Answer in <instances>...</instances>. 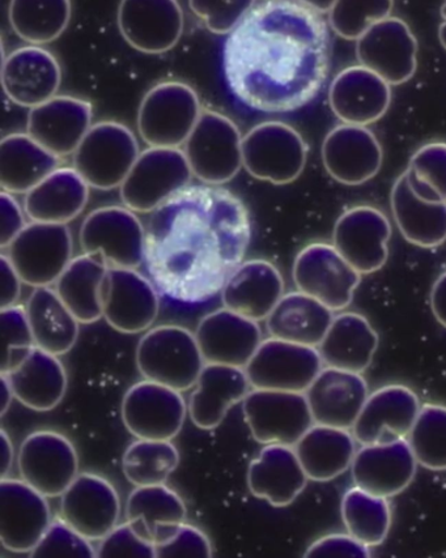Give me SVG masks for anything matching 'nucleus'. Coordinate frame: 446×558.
Listing matches in <instances>:
<instances>
[{"label": "nucleus", "instance_id": "1", "mask_svg": "<svg viewBox=\"0 0 446 558\" xmlns=\"http://www.w3.org/2000/svg\"><path fill=\"white\" fill-rule=\"evenodd\" d=\"M251 240V215L238 195L190 185L149 214L144 266L168 299L202 304L221 292Z\"/></svg>", "mask_w": 446, "mask_h": 558}, {"label": "nucleus", "instance_id": "47", "mask_svg": "<svg viewBox=\"0 0 446 558\" xmlns=\"http://www.w3.org/2000/svg\"><path fill=\"white\" fill-rule=\"evenodd\" d=\"M406 173L412 192L419 198L446 203V143L424 144L412 155Z\"/></svg>", "mask_w": 446, "mask_h": 558}, {"label": "nucleus", "instance_id": "2", "mask_svg": "<svg viewBox=\"0 0 446 558\" xmlns=\"http://www.w3.org/2000/svg\"><path fill=\"white\" fill-rule=\"evenodd\" d=\"M330 37L323 13L299 0H266L229 33L228 88L248 108L287 113L311 102L326 81Z\"/></svg>", "mask_w": 446, "mask_h": 558}, {"label": "nucleus", "instance_id": "13", "mask_svg": "<svg viewBox=\"0 0 446 558\" xmlns=\"http://www.w3.org/2000/svg\"><path fill=\"white\" fill-rule=\"evenodd\" d=\"M318 348L268 338L245 366L253 389L306 392L323 371Z\"/></svg>", "mask_w": 446, "mask_h": 558}, {"label": "nucleus", "instance_id": "50", "mask_svg": "<svg viewBox=\"0 0 446 558\" xmlns=\"http://www.w3.org/2000/svg\"><path fill=\"white\" fill-rule=\"evenodd\" d=\"M29 556L33 558H95L97 557V549L92 546V542L87 537L79 534L74 527H71L68 522L58 517L52 520L43 539L39 541Z\"/></svg>", "mask_w": 446, "mask_h": 558}, {"label": "nucleus", "instance_id": "28", "mask_svg": "<svg viewBox=\"0 0 446 558\" xmlns=\"http://www.w3.org/2000/svg\"><path fill=\"white\" fill-rule=\"evenodd\" d=\"M305 396L314 424L351 430L370 389L363 374L325 366Z\"/></svg>", "mask_w": 446, "mask_h": 558}, {"label": "nucleus", "instance_id": "40", "mask_svg": "<svg viewBox=\"0 0 446 558\" xmlns=\"http://www.w3.org/2000/svg\"><path fill=\"white\" fill-rule=\"evenodd\" d=\"M25 308L37 347L56 356H63L75 347L82 324L55 288L33 289Z\"/></svg>", "mask_w": 446, "mask_h": 558}, {"label": "nucleus", "instance_id": "21", "mask_svg": "<svg viewBox=\"0 0 446 558\" xmlns=\"http://www.w3.org/2000/svg\"><path fill=\"white\" fill-rule=\"evenodd\" d=\"M360 64L390 85L408 83L418 68V41L408 23L388 17L372 25L357 41Z\"/></svg>", "mask_w": 446, "mask_h": 558}, {"label": "nucleus", "instance_id": "7", "mask_svg": "<svg viewBox=\"0 0 446 558\" xmlns=\"http://www.w3.org/2000/svg\"><path fill=\"white\" fill-rule=\"evenodd\" d=\"M306 160L304 137L290 124L262 122L242 137V166L255 180L288 185L304 172Z\"/></svg>", "mask_w": 446, "mask_h": 558}, {"label": "nucleus", "instance_id": "23", "mask_svg": "<svg viewBox=\"0 0 446 558\" xmlns=\"http://www.w3.org/2000/svg\"><path fill=\"white\" fill-rule=\"evenodd\" d=\"M323 161L333 180L346 186H359L379 173L384 153L370 129L343 123L326 135Z\"/></svg>", "mask_w": 446, "mask_h": 558}, {"label": "nucleus", "instance_id": "8", "mask_svg": "<svg viewBox=\"0 0 446 558\" xmlns=\"http://www.w3.org/2000/svg\"><path fill=\"white\" fill-rule=\"evenodd\" d=\"M193 177L183 149L149 147L137 157L120 187L123 206L136 214H153L192 185Z\"/></svg>", "mask_w": 446, "mask_h": 558}, {"label": "nucleus", "instance_id": "6", "mask_svg": "<svg viewBox=\"0 0 446 558\" xmlns=\"http://www.w3.org/2000/svg\"><path fill=\"white\" fill-rule=\"evenodd\" d=\"M241 131L231 118L203 110L193 133L183 144L190 169L203 185L222 186L231 182L242 166Z\"/></svg>", "mask_w": 446, "mask_h": 558}, {"label": "nucleus", "instance_id": "5", "mask_svg": "<svg viewBox=\"0 0 446 558\" xmlns=\"http://www.w3.org/2000/svg\"><path fill=\"white\" fill-rule=\"evenodd\" d=\"M141 155L140 143L126 124L103 121L92 124L72 155V168L92 189H120Z\"/></svg>", "mask_w": 446, "mask_h": 558}, {"label": "nucleus", "instance_id": "18", "mask_svg": "<svg viewBox=\"0 0 446 558\" xmlns=\"http://www.w3.org/2000/svg\"><path fill=\"white\" fill-rule=\"evenodd\" d=\"M117 23L131 48L164 54L179 44L185 17L179 0H121Z\"/></svg>", "mask_w": 446, "mask_h": 558}, {"label": "nucleus", "instance_id": "19", "mask_svg": "<svg viewBox=\"0 0 446 558\" xmlns=\"http://www.w3.org/2000/svg\"><path fill=\"white\" fill-rule=\"evenodd\" d=\"M58 517L88 541L100 542L120 524V496L107 478L83 472L61 496Z\"/></svg>", "mask_w": 446, "mask_h": 558}, {"label": "nucleus", "instance_id": "43", "mask_svg": "<svg viewBox=\"0 0 446 558\" xmlns=\"http://www.w3.org/2000/svg\"><path fill=\"white\" fill-rule=\"evenodd\" d=\"M71 0H11L10 25L29 45H46L61 37L71 22Z\"/></svg>", "mask_w": 446, "mask_h": 558}, {"label": "nucleus", "instance_id": "4", "mask_svg": "<svg viewBox=\"0 0 446 558\" xmlns=\"http://www.w3.org/2000/svg\"><path fill=\"white\" fill-rule=\"evenodd\" d=\"M202 111L200 96L189 84H156L144 95L137 110V133L149 147L181 148Z\"/></svg>", "mask_w": 446, "mask_h": 558}, {"label": "nucleus", "instance_id": "26", "mask_svg": "<svg viewBox=\"0 0 446 558\" xmlns=\"http://www.w3.org/2000/svg\"><path fill=\"white\" fill-rule=\"evenodd\" d=\"M94 120L91 102L72 96H56L32 108L26 133L59 159L75 154Z\"/></svg>", "mask_w": 446, "mask_h": 558}, {"label": "nucleus", "instance_id": "34", "mask_svg": "<svg viewBox=\"0 0 446 558\" xmlns=\"http://www.w3.org/2000/svg\"><path fill=\"white\" fill-rule=\"evenodd\" d=\"M89 189L74 168H58L25 194V214L31 221L69 225L87 207Z\"/></svg>", "mask_w": 446, "mask_h": 558}, {"label": "nucleus", "instance_id": "25", "mask_svg": "<svg viewBox=\"0 0 446 558\" xmlns=\"http://www.w3.org/2000/svg\"><path fill=\"white\" fill-rule=\"evenodd\" d=\"M418 462L408 438L362 445L351 465L357 487L386 498L401 495L417 475Z\"/></svg>", "mask_w": 446, "mask_h": 558}, {"label": "nucleus", "instance_id": "17", "mask_svg": "<svg viewBox=\"0 0 446 558\" xmlns=\"http://www.w3.org/2000/svg\"><path fill=\"white\" fill-rule=\"evenodd\" d=\"M48 497L20 478L0 481V541L12 554H31L49 529Z\"/></svg>", "mask_w": 446, "mask_h": 558}, {"label": "nucleus", "instance_id": "54", "mask_svg": "<svg viewBox=\"0 0 446 558\" xmlns=\"http://www.w3.org/2000/svg\"><path fill=\"white\" fill-rule=\"evenodd\" d=\"M371 549L360 543L355 537L347 534H332L320 537L306 549L304 557L329 558V557H371Z\"/></svg>", "mask_w": 446, "mask_h": 558}, {"label": "nucleus", "instance_id": "44", "mask_svg": "<svg viewBox=\"0 0 446 558\" xmlns=\"http://www.w3.org/2000/svg\"><path fill=\"white\" fill-rule=\"evenodd\" d=\"M340 515L347 533L366 547L382 546L388 539L393 513L389 498L352 487L345 492Z\"/></svg>", "mask_w": 446, "mask_h": 558}, {"label": "nucleus", "instance_id": "30", "mask_svg": "<svg viewBox=\"0 0 446 558\" xmlns=\"http://www.w3.org/2000/svg\"><path fill=\"white\" fill-rule=\"evenodd\" d=\"M248 488L274 508L290 507L303 494L310 477L293 446L265 445L248 468Z\"/></svg>", "mask_w": 446, "mask_h": 558}, {"label": "nucleus", "instance_id": "20", "mask_svg": "<svg viewBox=\"0 0 446 558\" xmlns=\"http://www.w3.org/2000/svg\"><path fill=\"white\" fill-rule=\"evenodd\" d=\"M390 239L388 216L372 206H357L339 216L333 245L357 271L370 275L388 262Z\"/></svg>", "mask_w": 446, "mask_h": 558}, {"label": "nucleus", "instance_id": "45", "mask_svg": "<svg viewBox=\"0 0 446 558\" xmlns=\"http://www.w3.org/2000/svg\"><path fill=\"white\" fill-rule=\"evenodd\" d=\"M179 464L180 452L172 441L136 438L122 457L123 475L134 487L166 484Z\"/></svg>", "mask_w": 446, "mask_h": 558}, {"label": "nucleus", "instance_id": "60", "mask_svg": "<svg viewBox=\"0 0 446 558\" xmlns=\"http://www.w3.org/2000/svg\"><path fill=\"white\" fill-rule=\"evenodd\" d=\"M300 3L310 7V9L317 11L320 13H326L332 10L336 0H299Z\"/></svg>", "mask_w": 446, "mask_h": 558}, {"label": "nucleus", "instance_id": "46", "mask_svg": "<svg viewBox=\"0 0 446 558\" xmlns=\"http://www.w3.org/2000/svg\"><path fill=\"white\" fill-rule=\"evenodd\" d=\"M408 441L418 464L429 471H446V405L423 404Z\"/></svg>", "mask_w": 446, "mask_h": 558}, {"label": "nucleus", "instance_id": "39", "mask_svg": "<svg viewBox=\"0 0 446 558\" xmlns=\"http://www.w3.org/2000/svg\"><path fill=\"white\" fill-rule=\"evenodd\" d=\"M390 202L396 225L406 241L424 248L444 244L446 203H430L419 198L409 185L406 170L393 185Z\"/></svg>", "mask_w": 446, "mask_h": 558}, {"label": "nucleus", "instance_id": "48", "mask_svg": "<svg viewBox=\"0 0 446 558\" xmlns=\"http://www.w3.org/2000/svg\"><path fill=\"white\" fill-rule=\"evenodd\" d=\"M393 0H336L329 11V24L338 36L358 41L366 31L390 17Z\"/></svg>", "mask_w": 446, "mask_h": 558}, {"label": "nucleus", "instance_id": "12", "mask_svg": "<svg viewBox=\"0 0 446 558\" xmlns=\"http://www.w3.org/2000/svg\"><path fill=\"white\" fill-rule=\"evenodd\" d=\"M242 412L253 438L262 445L294 446L314 425L305 392L252 389Z\"/></svg>", "mask_w": 446, "mask_h": 558}, {"label": "nucleus", "instance_id": "59", "mask_svg": "<svg viewBox=\"0 0 446 558\" xmlns=\"http://www.w3.org/2000/svg\"><path fill=\"white\" fill-rule=\"evenodd\" d=\"M0 378H2V402H0V415L4 416L7 410L10 409L12 398L15 397H13L11 385L4 374H0Z\"/></svg>", "mask_w": 446, "mask_h": 558}, {"label": "nucleus", "instance_id": "14", "mask_svg": "<svg viewBox=\"0 0 446 558\" xmlns=\"http://www.w3.org/2000/svg\"><path fill=\"white\" fill-rule=\"evenodd\" d=\"M121 413L135 438L172 441L180 435L189 409L182 392L144 379L124 393Z\"/></svg>", "mask_w": 446, "mask_h": 558}, {"label": "nucleus", "instance_id": "11", "mask_svg": "<svg viewBox=\"0 0 446 558\" xmlns=\"http://www.w3.org/2000/svg\"><path fill=\"white\" fill-rule=\"evenodd\" d=\"M292 278L298 291L312 295L333 312L349 307L362 282V274L326 242H313L297 255Z\"/></svg>", "mask_w": 446, "mask_h": 558}, {"label": "nucleus", "instance_id": "41", "mask_svg": "<svg viewBox=\"0 0 446 558\" xmlns=\"http://www.w3.org/2000/svg\"><path fill=\"white\" fill-rule=\"evenodd\" d=\"M108 270L100 257L83 253L72 258L55 284L59 298L82 325L104 317L103 286Z\"/></svg>", "mask_w": 446, "mask_h": 558}, {"label": "nucleus", "instance_id": "31", "mask_svg": "<svg viewBox=\"0 0 446 558\" xmlns=\"http://www.w3.org/2000/svg\"><path fill=\"white\" fill-rule=\"evenodd\" d=\"M252 389L242 367L206 364L189 399V417L196 428L214 430Z\"/></svg>", "mask_w": 446, "mask_h": 558}, {"label": "nucleus", "instance_id": "56", "mask_svg": "<svg viewBox=\"0 0 446 558\" xmlns=\"http://www.w3.org/2000/svg\"><path fill=\"white\" fill-rule=\"evenodd\" d=\"M0 277H2V292H0V308L10 307L17 304L20 294H22V278L19 277L15 267L5 253L0 255Z\"/></svg>", "mask_w": 446, "mask_h": 558}, {"label": "nucleus", "instance_id": "33", "mask_svg": "<svg viewBox=\"0 0 446 558\" xmlns=\"http://www.w3.org/2000/svg\"><path fill=\"white\" fill-rule=\"evenodd\" d=\"M0 374L9 379L13 397L33 411L57 409L68 391V372L61 360L37 345L10 372Z\"/></svg>", "mask_w": 446, "mask_h": 558}, {"label": "nucleus", "instance_id": "42", "mask_svg": "<svg viewBox=\"0 0 446 558\" xmlns=\"http://www.w3.org/2000/svg\"><path fill=\"white\" fill-rule=\"evenodd\" d=\"M186 514L181 496L166 484L135 487L126 502V521L154 544L161 529L186 522Z\"/></svg>", "mask_w": 446, "mask_h": 558}, {"label": "nucleus", "instance_id": "9", "mask_svg": "<svg viewBox=\"0 0 446 558\" xmlns=\"http://www.w3.org/2000/svg\"><path fill=\"white\" fill-rule=\"evenodd\" d=\"M79 242L108 267L137 268L144 265L146 226L126 206L100 207L84 219Z\"/></svg>", "mask_w": 446, "mask_h": 558}, {"label": "nucleus", "instance_id": "16", "mask_svg": "<svg viewBox=\"0 0 446 558\" xmlns=\"http://www.w3.org/2000/svg\"><path fill=\"white\" fill-rule=\"evenodd\" d=\"M159 291L136 268L109 267L103 286L104 319L126 335L149 330L159 317Z\"/></svg>", "mask_w": 446, "mask_h": 558}, {"label": "nucleus", "instance_id": "58", "mask_svg": "<svg viewBox=\"0 0 446 558\" xmlns=\"http://www.w3.org/2000/svg\"><path fill=\"white\" fill-rule=\"evenodd\" d=\"M0 448H2V478L9 476L13 464V445L5 430H0Z\"/></svg>", "mask_w": 446, "mask_h": 558}, {"label": "nucleus", "instance_id": "57", "mask_svg": "<svg viewBox=\"0 0 446 558\" xmlns=\"http://www.w3.org/2000/svg\"><path fill=\"white\" fill-rule=\"evenodd\" d=\"M431 308L438 324L446 328V271L437 278L432 287Z\"/></svg>", "mask_w": 446, "mask_h": 558}, {"label": "nucleus", "instance_id": "24", "mask_svg": "<svg viewBox=\"0 0 446 558\" xmlns=\"http://www.w3.org/2000/svg\"><path fill=\"white\" fill-rule=\"evenodd\" d=\"M194 333L206 364L229 365L242 369H245L264 341L257 320L227 307L205 315Z\"/></svg>", "mask_w": 446, "mask_h": 558}, {"label": "nucleus", "instance_id": "51", "mask_svg": "<svg viewBox=\"0 0 446 558\" xmlns=\"http://www.w3.org/2000/svg\"><path fill=\"white\" fill-rule=\"evenodd\" d=\"M0 322H2L4 341V356L0 373H7L15 367L36 344L25 306L16 304L0 308Z\"/></svg>", "mask_w": 446, "mask_h": 558}, {"label": "nucleus", "instance_id": "53", "mask_svg": "<svg viewBox=\"0 0 446 558\" xmlns=\"http://www.w3.org/2000/svg\"><path fill=\"white\" fill-rule=\"evenodd\" d=\"M97 557H142L156 558L155 544L137 533L130 522L118 524L114 530L100 541Z\"/></svg>", "mask_w": 446, "mask_h": 558}, {"label": "nucleus", "instance_id": "37", "mask_svg": "<svg viewBox=\"0 0 446 558\" xmlns=\"http://www.w3.org/2000/svg\"><path fill=\"white\" fill-rule=\"evenodd\" d=\"M311 482L327 483L351 469L357 439L349 429L314 424L293 446Z\"/></svg>", "mask_w": 446, "mask_h": 558}, {"label": "nucleus", "instance_id": "35", "mask_svg": "<svg viewBox=\"0 0 446 558\" xmlns=\"http://www.w3.org/2000/svg\"><path fill=\"white\" fill-rule=\"evenodd\" d=\"M379 337L364 315L345 312L334 317L317 347L325 366L363 374L378 350Z\"/></svg>", "mask_w": 446, "mask_h": 558}, {"label": "nucleus", "instance_id": "38", "mask_svg": "<svg viewBox=\"0 0 446 558\" xmlns=\"http://www.w3.org/2000/svg\"><path fill=\"white\" fill-rule=\"evenodd\" d=\"M59 157L26 133L0 142V187L10 194H26L59 168Z\"/></svg>", "mask_w": 446, "mask_h": 558}, {"label": "nucleus", "instance_id": "22", "mask_svg": "<svg viewBox=\"0 0 446 558\" xmlns=\"http://www.w3.org/2000/svg\"><path fill=\"white\" fill-rule=\"evenodd\" d=\"M417 392L405 385H386L370 393L352 426L359 445L386 444L408 438L421 411Z\"/></svg>", "mask_w": 446, "mask_h": 558}, {"label": "nucleus", "instance_id": "15", "mask_svg": "<svg viewBox=\"0 0 446 558\" xmlns=\"http://www.w3.org/2000/svg\"><path fill=\"white\" fill-rule=\"evenodd\" d=\"M19 475L48 498L61 497L79 475V457L74 444L61 433H31L17 454Z\"/></svg>", "mask_w": 446, "mask_h": 558}, {"label": "nucleus", "instance_id": "10", "mask_svg": "<svg viewBox=\"0 0 446 558\" xmlns=\"http://www.w3.org/2000/svg\"><path fill=\"white\" fill-rule=\"evenodd\" d=\"M4 252L24 284L51 287L74 258V241L68 225L31 221Z\"/></svg>", "mask_w": 446, "mask_h": 558}, {"label": "nucleus", "instance_id": "49", "mask_svg": "<svg viewBox=\"0 0 446 558\" xmlns=\"http://www.w3.org/2000/svg\"><path fill=\"white\" fill-rule=\"evenodd\" d=\"M156 558H209L212 541L198 527L186 522L161 529L155 537Z\"/></svg>", "mask_w": 446, "mask_h": 558}, {"label": "nucleus", "instance_id": "61", "mask_svg": "<svg viewBox=\"0 0 446 558\" xmlns=\"http://www.w3.org/2000/svg\"><path fill=\"white\" fill-rule=\"evenodd\" d=\"M442 16L443 23L441 25V29H438V38H441V43L444 46V49L446 50V0L442 7Z\"/></svg>", "mask_w": 446, "mask_h": 558}, {"label": "nucleus", "instance_id": "3", "mask_svg": "<svg viewBox=\"0 0 446 558\" xmlns=\"http://www.w3.org/2000/svg\"><path fill=\"white\" fill-rule=\"evenodd\" d=\"M135 360L144 379L180 392L193 389L206 365L195 333L179 325L149 328L137 343Z\"/></svg>", "mask_w": 446, "mask_h": 558}, {"label": "nucleus", "instance_id": "27", "mask_svg": "<svg viewBox=\"0 0 446 558\" xmlns=\"http://www.w3.org/2000/svg\"><path fill=\"white\" fill-rule=\"evenodd\" d=\"M2 84L10 101L22 108H36L57 96L62 84L61 64L43 46H24L4 58Z\"/></svg>", "mask_w": 446, "mask_h": 558}, {"label": "nucleus", "instance_id": "29", "mask_svg": "<svg viewBox=\"0 0 446 558\" xmlns=\"http://www.w3.org/2000/svg\"><path fill=\"white\" fill-rule=\"evenodd\" d=\"M329 102L333 113L343 123L369 126L389 110L391 85L362 64L351 65L334 77Z\"/></svg>", "mask_w": 446, "mask_h": 558}, {"label": "nucleus", "instance_id": "55", "mask_svg": "<svg viewBox=\"0 0 446 558\" xmlns=\"http://www.w3.org/2000/svg\"><path fill=\"white\" fill-rule=\"evenodd\" d=\"M0 247L2 251L9 247L16 235L23 231L26 226L24 206L20 205L13 194L2 192L0 194Z\"/></svg>", "mask_w": 446, "mask_h": 558}, {"label": "nucleus", "instance_id": "36", "mask_svg": "<svg viewBox=\"0 0 446 558\" xmlns=\"http://www.w3.org/2000/svg\"><path fill=\"white\" fill-rule=\"evenodd\" d=\"M332 308L303 292L286 293L266 318L272 338L318 347L336 315Z\"/></svg>", "mask_w": 446, "mask_h": 558}, {"label": "nucleus", "instance_id": "32", "mask_svg": "<svg viewBox=\"0 0 446 558\" xmlns=\"http://www.w3.org/2000/svg\"><path fill=\"white\" fill-rule=\"evenodd\" d=\"M285 279L278 267L265 259L244 260L221 289L225 307L253 320H266L284 298Z\"/></svg>", "mask_w": 446, "mask_h": 558}, {"label": "nucleus", "instance_id": "52", "mask_svg": "<svg viewBox=\"0 0 446 558\" xmlns=\"http://www.w3.org/2000/svg\"><path fill=\"white\" fill-rule=\"evenodd\" d=\"M255 0H189L190 10L215 35H229L253 9Z\"/></svg>", "mask_w": 446, "mask_h": 558}]
</instances>
